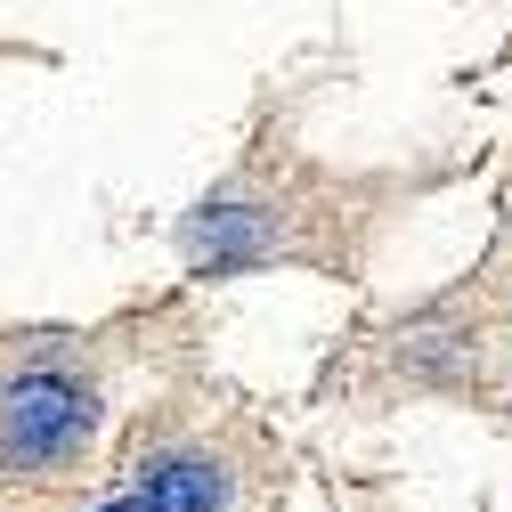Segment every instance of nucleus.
I'll return each mask as SVG.
<instances>
[{
	"mask_svg": "<svg viewBox=\"0 0 512 512\" xmlns=\"http://www.w3.org/2000/svg\"><path fill=\"white\" fill-rule=\"evenodd\" d=\"M106 399L98 382L33 358L0 366V512H57L98 464Z\"/></svg>",
	"mask_w": 512,
	"mask_h": 512,
	"instance_id": "f257e3e1",
	"label": "nucleus"
},
{
	"mask_svg": "<svg viewBox=\"0 0 512 512\" xmlns=\"http://www.w3.org/2000/svg\"><path fill=\"white\" fill-rule=\"evenodd\" d=\"M131 488L155 496L163 512H236L244 504V472L220 439L204 431H139L131 447Z\"/></svg>",
	"mask_w": 512,
	"mask_h": 512,
	"instance_id": "f03ea898",
	"label": "nucleus"
},
{
	"mask_svg": "<svg viewBox=\"0 0 512 512\" xmlns=\"http://www.w3.org/2000/svg\"><path fill=\"white\" fill-rule=\"evenodd\" d=\"M90 512H163V504H155V496H139V488H114V496H106V504H90Z\"/></svg>",
	"mask_w": 512,
	"mask_h": 512,
	"instance_id": "7ed1b4c3",
	"label": "nucleus"
}]
</instances>
